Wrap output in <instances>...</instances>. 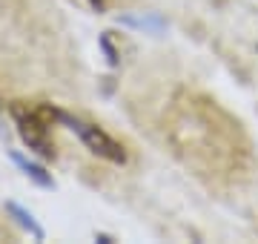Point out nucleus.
Instances as JSON below:
<instances>
[{
    "label": "nucleus",
    "mask_w": 258,
    "mask_h": 244,
    "mask_svg": "<svg viewBox=\"0 0 258 244\" xmlns=\"http://www.w3.org/2000/svg\"><path fill=\"white\" fill-rule=\"evenodd\" d=\"M6 213H9V216L15 218V221H18V224L23 227L29 235H32V238H37V241H43V238H46L43 227L37 224V218L29 213L26 207H20V204H15V201H9V204H6Z\"/></svg>",
    "instance_id": "obj_4"
},
{
    "label": "nucleus",
    "mask_w": 258,
    "mask_h": 244,
    "mask_svg": "<svg viewBox=\"0 0 258 244\" xmlns=\"http://www.w3.org/2000/svg\"><path fill=\"white\" fill-rule=\"evenodd\" d=\"M46 115L49 118H57L60 124H66V127H69V130L86 144V150L89 152H95V155H101V158H106V161H115V164H123V161H126L123 147H120L112 135H106L101 127L83 121V118H75V115L63 112V109H55V106H46Z\"/></svg>",
    "instance_id": "obj_1"
},
{
    "label": "nucleus",
    "mask_w": 258,
    "mask_h": 244,
    "mask_svg": "<svg viewBox=\"0 0 258 244\" xmlns=\"http://www.w3.org/2000/svg\"><path fill=\"white\" fill-rule=\"evenodd\" d=\"M12 118L18 124L20 138L29 144V150H35L40 158H55V144L49 141V127H46V121L40 118V112L15 103V106H12Z\"/></svg>",
    "instance_id": "obj_2"
},
{
    "label": "nucleus",
    "mask_w": 258,
    "mask_h": 244,
    "mask_svg": "<svg viewBox=\"0 0 258 244\" xmlns=\"http://www.w3.org/2000/svg\"><path fill=\"white\" fill-rule=\"evenodd\" d=\"M9 158L15 161V167L26 175L29 181H35L37 187H55V178H52V172H46V169L40 167V164H35V161H29L26 155H20V152H9Z\"/></svg>",
    "instance_id": "obj_3"
},
{
    "label": "nucleus",
    "mask_w": 258,
    "mask_h": 244,
    "mask_svg": "<svg viewBox=\"0 0 258 244\" xmlns=\"http://www.w3.org/2000/svg\"><path fill=\"white\" fill-rule=\"evenodd\" d=\"M101 49L106 52V60H109L112 66L118 64V52H115V46H112V40H109V32H106V35H101Z\"/></svg>",
    "instance_id": "obj_6"
},
{
    "label": "nucleus",
    "mask_w": 258,
    "mask_h": 244,
    "mask_svg": "<svg viewBox=\"0 0 258 244\" xmlns=\"http://www.w3.org/2000/svg\"><path fill=\"white\" fill-rule=\"evenodd\" d=\"M89 3H92V6H95V9H98V12H101V9H103V3H106V0H89Z\"/></svg>",
    "instance_id": "obj_7"
},
{
    "label": "nucleus",
    "mask_w": 258,
    "mask_h": 244,
    "mask_svg": "<svg viewBox=\"0 0 258 244\" xmlns=\"http://www.w3.org/2000/svg\"><path fill=\"white\" fill-rule=\"evenodd\" d=\"M120 23H126V26H135V29H147V32H164L166 20L158 18V15H147V18H120Z\"/></svg>",
    "instance_id": "obj_5"
}]
</instances>
